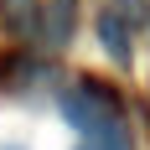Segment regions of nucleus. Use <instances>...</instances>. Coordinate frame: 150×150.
<instances>
[{"instance_id": "obj_4", "label": "nucleus", "mask_w": 150, "mask_h": 150, "mask_svg": "<svg viewBox=\"0 0 150 150\" xmlns=\"http://www.w3.org/2000/svg\"><path fill=\"white\" fill-rule=\"evenodd\" d=\"M36 0H0V16H5V26L16 31V36H26L31 26H36Z\"/></svg>"}, {"instance_id": "obj_2", "label": "nucleus", "mask_w": 150, "mask_h": 150, "mask_svg": "<svg viewBox=\"0 0 150 150\" xmlns=\"http://www.w3.org/2000/svg\"><path fill=\"white\" fill-rule=\"evenodd\" d=\"M98 42H104V52L114 62H129L135 57V21L124 11H104L98 16Z\"/></svg>"}, {"instance_id": "obj_3", "label": "nucleus", "mask_w": 150, "mask_h": 150, "mask_svg": "<svg viewBox=\"0 0 150 150\" xmlns=\"http://www.w3.org/2000/svg\"><path fill=\"white\" fill-rule=\"evenodd\" d=\"M42 21H47V42L62 47L73 36V0H47L42 5Z\"/></svg>"}, {"instance_id": "obj_1", "label": "nucleus", "mask_w": 150, "mask_h": 150, "mask_svg": "<svg viewBox=\"0 0 150 150\" xmlns=\"http://www.w3.org/2000/svg\"><path fill=\"white\" fill-rule=\"evenodd\" d=\"M62 109H67V119L83 129V140H93L98 150H129L124 119H119V109H114V98L104 93V83H78V88L62 98Z\"/></svg>"}, {"instance_id": "obj_6", "label": "nucleus", "mask_w": 150, "mask_h": 150, "mask_svg": "<svg viewBox=\"0 0 150 150\" xmlns=\"http://www.w3.org/2000/svg\"><path fill=\"white\" fill-rule=\"evenodd\" d=\"M73 150H98V145H93V140H78V145H73Z\"/></svg>"}, {"instance_id": "obj_5", "label": "nucleus", "mask_w": 150, "mask_h": 150, "mask_svg": "<svg viewBox=\"0 0 150 150\" xmlns=\"http://www.w3.org/2000/svg\"><path fill=\"white\" fill-rule=\"evenodd\" d=\"M0 150H36V145H26V140H0Z\"/></svg>"}]
</instances>
